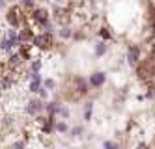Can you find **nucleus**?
Segmentation results:
<instances>
[{"label":"nucleus","instance_id":"f257e3e1","mask_svg":"<svg viewBox=\"0 0 155 149\" xmlns=\"http://www.w3.org/2000/svg\"><path fill=\"white\" fill-rule=\"evenodd\" d=\"M4 19H6V24L12 26V28H21V26H25V24H30V17H28V13L25 11V8L21 6V4L9 6L6 9Z\"/></svg>","mask_w":155,"mask_h":149},{"label":"nucleus","instance_id":"f03ea898","mask_svg":"<svg viewBox=\"0 0 155 149\" xmlns=\"http://www.w3.org/2000/svg\"><path fill=\"white\" fill-rule=\"evenodd\" d=\"M30 24L34 26V28H39L41 32H52V21H51V13H49V9L45 8H34V9H30Z\"/></svg>","mask_w":155,"mask_h":149},{"label":"nucleus","instance_id":"7ed1b4c3","mask_svg":"<svg viewBox=\"0 0 155 149\" xmlns=\"http://www.w3.org/2000/svg\"><path fill=\"white\" fill-rule=\"evenodd\" d=\"M32 45L39 50V52H49L54 49V36L52 32H38Z\"/></svg>","mask_w":155,"mask_h":149},{"label":"nucleus","instance_id":"20e7f679","mask_svg":"<svg viewBox=\"0 0 155 149\" xmlns=\"http://www.w3.org/2000/svg\"><path fill=\"white\" fill-rule=\"evenodd\" d=\"M54 118L56 116H43V114H39V116L34 118V123L38 125L41 134H51L54 131V127H56V119Z\"/></svg>","mask_w":155,"mask_h":149},{"label":"nucleus","instance_id":"39448f33","mask_svg":"<svg viewBox=\"0 0 155 149\" xmlns=\"http://www.w3.org/2000/svg\"><path fill=\"white\" fill-rule=\"evenodd\" d=\"M45 112V102H43V99H30L26 105H25V114L30 118H36L39 116V114Z\"/></svg>","mask_w":155,"mask_h":149},{"label":"nucleus","instance_id":"423d86ee","mask_svg":"<svg viewBox=\"0 0 155 149\" xmlns=\"http://www.w3.org/2000/svg\"><path fill=\"white\" fill-rule=\"evenodd\" d=\"M142 56H144V52H142V47L140 45H131V47L127 49V63L131 65V67H137L140 62H142Z\"/></svg>","mask_w":155,"mask_h":149},{"label":"nucleus","instance_id":"0eeeda50","mask_svg":"<svg viewBox=\"0 0 155 149\" xmlns=\"http://www.w3.org/2000/svg\"><path fill=\"white\" fill-rule=\"evenodd\" d=\"M36 37V28L32 26V24H25V26H21V32H19V39L21 43H32Z\"/></svg>","mask_w":155,"mask_h":149},{"label":"nucleus","instance_id":"6e6552de","mask_svg":"<svg viewBox=\"0 0 155 149\" xmlns=\"http://www.w3.org/2000/svg\"><path fill=\"white\" fill-rule=\"evenodd\" d=\"M88 82H90V86L92 88H101L105 82H107V75L103 73V71H94L92 75H90V80H88Z\"/></svg>","mask_w":155,"mask_h":149},{"label":"nucleus","instance_id":"1a4fd4ad","mask_svg":"<svg viewBox=\"0 0 155 149\" xmlns=\"http://www.w3.org/2000/svg\"><path fill=\"white\" fill-rule=\"evenodd\" d=\"M60 108H62V102H60V101H49V102H45V112H47V116H58Z\"/></svg>","mask_w":155,"mask_h":149},{"label":"nucleus","instance_id":"9d476101","mask_svg":"<svg viewBox=\"0 0 155 149\" xmlns=\"http://www.w3.org/2000/svg\"><path fill=\"white\" fill-rule=\"evenodd\" d=\"M97 36L101 37V41H110V39L114 37V34H112V30H110L108 26H101V28L97 30Z\"/></svg>","mask_w":155,"mask_h":149},{"label":"nucleus","instance_id":"9b49d317","mask_svg":"<svg viewBox=\"0 0 155 149\" xmlns=\"http://www.w3.org/2000/svg\"><path fill=\"white\" fill-rule=\"evenodd\" d=\"M73 28H71V24H65V26H62L60 30H58V36L62 37V39H73Z\"/></svg>","mask_w":155,"mask_h":149},{"label":"nucleus","instance_id":"f8f14e48","mask_svg":"<svg viewBox=\"0 0 155 149\" xmlns=\"http://www.w3.org/2000/svg\"><path fill=\"white\" fill-rule=\"evenodd\" d=\"M41 67H43V60L41 58H36L34 60H30V71H34V73H39L41 71Z\"/></svg>","mask_w":155,"mask_h":149},{"label":"nucleus","instance_id":"ddd939ff","mask_svg":"<svg viewBox=\"0 0 155 149\" xmlns=\"http://www.w3.org/2000/svg\"><path fill=\"white\" fill-rule=\"evenodd\" d=\"M94 52H95V56H105L107 54V41H97Z\"/></svg>","mask_w":155,"mask_h":149},{"label":"nucleus","instance_id":"4468645a","mask_svg":"<svg viewBox=\"0 0 155 149\" xmlns=\"http://www.w3.org/2000/svg\"><path fill=\"white\" fill-rule=\"evenodd\" d=\"M92 116H94V102H86L84 105V119L90 121Z\"/></svg>","mask_w":155,"mask_h":149},{"label":"nucleus","instance_id":"2eb2a0df","mask_svg":"<svg viewBox=\"0 0 155 149\" xmlns=\"http://www.w3.org/2000/svg\"><path fill=\"white\" fill-rule=\"evenodd\" d=\"M43 86H45L49 91H54V89H56V80H54V78H45V80H43Z\"/></svg>","mask_w":155,"mask_h":149},{"label":"nucleus","instance_id":"dca6fc26","mask_svg":"<svg viewBox=\"0 0 155 149\" xmlns=\"http://www.w3.org/2000/svg\"><path fill=\"white\" fill-rule=\"evenodd\" d=\"M19 4L23 6L25 9L30 11V9H34V8H36V0H19Z\"/></svg>","mask_w":155,"mask_h":149},{"label":"nucleus","instance_id":"f3484780","mask_svg":"<svg viewBox=\"0 0 155 149\" xmlns=\"http://www.w3.org/2000/svg\"><path fill=\"white\" fill-rule=\"evenodd\" d=\"M54 131L60 132V134L68 132V123H65V121H58V123H56V127H54Z\"/></svg>","mask_w":155,"mask_h":149},{"label":"nucleus","instance_id":"a211bd4d","mask_svg":"<svg viewBox=\"0 0 155 149\" xmlns=\"http://www.w3.org/2000/svg\"><path fill=\"white\" fill-rule=\"evenodd\" d=\"M38 97H39V99H43V101H45V99L49 97V89H47L45 86H41V88H39V91H38Z\"/></svg>","mask_w":155,"mask_h":149},{"label":"nucleus","instance_id":"6ab92c4d","mask_svg":"<svg viewBox=\"0 0 155 149\" xmlns=\"http://www.w3.org/2000/svg\"><path fill=\"white\" fill-rule=\"evenodd\" d=\"M69 114H71V112H69V108L62 105V108H60V112H58V116H60V118H64V119H68V118H69Z\"/></svg>","mask_w":155,"mask_h":149},{"label":"nucleus","instance_id":"aec40b11","mask_svg":"<svg viewBox=\"0 0 155 149\" xmlns=\"http://www.w3.org/2000/svg\"><path fill=\"white\" fill-rule=\"evenodd\" d=\"M103 147H105V149H118V144L108 142V140H107V142H103Z\"/></svg>","mask_w":155,"mask_h":149},{"label":"nucleus","instance_id":"412c9836","mask_svg":"<svg viewBox=\"0 0 155 149\" xmlns=\"http://www.w3.org/2000/svg\"><path fill=\"white\" fill-rule=\"evenodd\" d=\"M82 134V127H75V129H71V136L73 138H77V136H81Z\"/></svg>","mask_w":155,"mask_h":149},{"label":"nucleus","instance_id":"4be33fe9","mask_svg":"<svg viewBox=\"0 0 155 149\" xmlns=\"http://www.w3.org/2000/svg\"><path fill=\"white\" fill-rule=\"evenodd\" d=\"M135 149H150V144H146V142H138V144L135 145Z\"/></svg>","mask_w":155,"mask_h":149},{"label":"nucleus","instance_id":"5701e85b","mask_svg":"<svg viewBox=\"0 0 155 149\" xmlns=\"http://www.w3.org/2000/svg\"><path fill=\"white\" fill-rule=\"evenodd\" d=\"M4 69H6V62H4V60H0V76L4 75Z\"/></svg>","mask_w":155,"mask_h":149},{"label":"nucleus","instance_id":"b1692460","mask_svg":"<svg viewBox=\"0 0 155 149\" xmlns=\"http://www.w3.org/2000/svg\"><path fill=\"white\" fill-rule=\"evenodd\" d=\"M150 30H151V37H155V21L150 22Z\"/></svg>","mask_w":155,"mask_h":149},{"label":"nucleus","instance_id":"393cba45","mask_svg":"<svg viewBox=\"0 0 155 149\" xmlns=\"http://www.w3.org/2000/svg\"><path fill=\"white\" fill-rule=\"evenodd\" d=\"M4 8V0H0V9H2Z\"/></svg>","mask_w":155,"mask_h":149},{"label":"nucleus","instance_id":"a878e982","mask_svg":"<svg viewBox=\"0 0 155 149\" xmlns=\"http://www.w3.org/2000/svg\"><path fill=\"white\" fill-rule=\"evenodd\" d=\"M38 2H49V0H38Z\"/></svg>","mask_w":155,"mask_h":149},{"label":"nucleus","instance_id":"bb28decb","mask_svg":"<svg viewBox=\"0 0 155 149\" xmlns=\"http://www.w3.org/2000/svg\"><path fill=\"white\" fill-rule=\"evenodd\" d=\"M94 2H95V0H94Z\"/></svg>","mask_w":155,"mask_h":149}]
</instances>
